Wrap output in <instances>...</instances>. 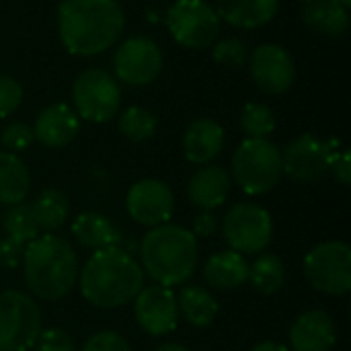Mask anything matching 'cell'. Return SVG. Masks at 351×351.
<instances>
[{"instance_id": "f35d334b", "label": "cell", "mask_w": 351, "mask_h": 351, "mask_svg": "<svg viewBox=\"0 0 351 351\" xmlns=\"http://www.w3.org/2000/svg\"><path fill=\"white\" fill-rule=\"evenodd\" d=\"M251 351H290L286 346L282 343H276V341H263L259 346H255Z\"/></svg>"}, {"instance_id": "7402d4cb", "label": "cell", "mask_w": 351, "mask_h": 351, "mask_svg": "<svg viewBox=\"0 0 351 351\" xmlns=\"http://www.w3.org/2000/svg\"><path fill=\"white\" fill-rule=\"evenodd\" d=\"M280 0H218V16L241 29H255L269 23L278 12Z\"/></svg>"}, {"instance_id": "6da1fadb", "label": "cell", "mask_w": 351, "mask_h": 351, "mask_svg": "<svg viewBox=\"0 0 351 351\" xmlns=\"http://www.w3.org/2000/svg\"><path fill=\"white\" fill-rule=\"evenodd\" d=\"M123 23V10L115 0H64L58 6V33L74 56L105 51L119 39Z\"/></svg>"}, {"instance_id": "74e56055", "label": "cell", "mask_w": 351, "mask_h": 351, "mask_svg": "<svg viewBox=\"0 0 351 351\" xmlns=\"http://www.w3.org/2000/svg\"><path fill=\"white\" fill-rule=\"evenodd\" d=\"M351 156L348 150L339 152L331 165V173L335 175V179L341 183V185H350L351 183Z\"/></svg>"}, {"instance_id": "d6a6232c", "label": "cell", "mask_w": 351, "mask_h": 351, "mask_svg": "<svg viewBox=\"0 0 351 351\" xmlns=\"http://www.w3.org/2000/svg\"><path fill=\"white\" fill-rule=\"evenodd\" d=\"M35 351H74V341L72 337L58 327L45 329L37 335L35 343H33Z\"/></svg>"}, {"instance_id": "2e32d148", "label": "cell", "mask_w": 351, "mask_h": 351, "mask_svg": "<svg viewBox=\"0 0 351 351\" xmlns=\"http://www.w3.org/2000/svg\"><path fill=\"white\" fill-rule=\"evenodd\" d=\"M335 323L325 311H306L290 327L294 351H331L335 348Z\"/></svg>"}, {"instance_id": "277c9868", "label": "cell", "mask_w": 351, "mask_h": 351, "mask_svg": "<svg viewBox=\"0 0 351 351\" xmlns=\"http://www.w3.org/2000/svg\"><path fill=\"white\" fill-rule=\"evenodd\" d=\"M23 274L29 292L39 300L64 298L78 278V257L70 241L51 232L25 245Z\"/></svg>"}, {"instance_id": "d4e9b609", "label": "cell", "mask_w": 351, "mask_h": 351, "mask_svg": "<svg viewBox=\"0 0 351 351\" xmlns=\"http://www.w3.org/2000/svg\"><path fill=\"white\" fill-rule=\"evenodd\" d=\"M179 315L193 327H208L218 315L216 298L202 286H183L177 296Z\"/></svg>"}, {"instance_id": "44dd1931", "label": "cell", "mask_w": 351, "mask_h": 351, "mask_svg": "<svg viewBox=\"0 0 351 351\" xmlns=\"http://www.w3.org/2000/svg\"><path fill=\"white\" fill-rule=\"evenodd\" d=\"M72 234L82 247L93 249V251L117 247L123 239L119 228L107 216L99 212L78 214L72 222Z\"/></svg>"}, {"instance_id": "83f0119b", "label": "cell", "mask_w": 351, "mask_h": 351, "mask_svg": "<svg viewBox=\"0 0 351 351\" xmlns=\"http://www.w3.org/2000/svg\"><path fill=\"white\" fill-rule=\"evenodd\" d=\"M2 228L6 232V237L19 241L23 245H27L33 239H37L39 230H41L37 220H35L31 204H25V202L14 204V206L8 208V212L2 218Z\"/></svg>"}, {"instance_id": "7a4b0ae2", "label": "cell", "mask_w": 351, "mask_h": 351, "mask_svg": "<svg viewBox=\"0 0 351 351\" xmlns=\"http://www.w3.org/2000/svg\"><path fill=\"white\" fill-rule=\"evenodd\" d=\"M142 288V267L119 247L95 251L80 269V292L97 308H119L132 302Z\"/></svg>"}, {"instance_id": "5b68a950", "label": "cell", "mask_w": 351, "mask_h": 351, "mask_svg": "<svg viewBox=\"0 0 351 351\" xmlns=\"http://www.w3.org/2000/svg\"><path fill=\"white\" fill-rule=\"evenodd\" d=\"M232 177L249 195L271 191L282 179V150L267 138H247L232 156Z\"/></svg>"}, {"instance_id": "d590c367", "label": "cell", "mask_w": 351, "mask_h": 351, "mask_svg": "<svg viewBox=\"0 0 351 351\" xmlns=\"http://www.w3.org/2000/svg\"><path fill=\"white\" fill-rule=\"evenodd\" d=\"M23 253H25L23 243L10 237L0 239V267L2 269H16L23 263Z\"/></svg>"}, {"instance_id": "ab89813d", "label": "cell", "mask_w": 351, "mask_h": 351, "mask_svg": "<svg viewBox=\"0 0 351 351\" xmlns=\"http://www.w3.org/2000/svg\"><path fill=\"white\" fill-rule=\"evenodd\" d=\"M156 351H189L185 346H181V343H165V346H160Z\"/></svg>"}, {"instance_id": "603a6c76", "label": "cell", "mask_w": 351, "mask_h": 351, "mask_svg": "<svg viewBox=\"0 0 351 351\" xmlns=\"http://www.w3.org/2000/svg\"><path fill=\"white\" fill-rule=\"evenodd\" d=\"M350 8L341 6L337 0H315L308 2L302 10L304 23L327 37H339L350 27Z\"/></svg>"}, {"instance_id": "484cf974", "label": "cell", "mask_w": 351, "mask_h": 351, "mask_svg": "<svg viewBox=\"0 0 351 351\" xmlns=\"http://www.w3.org/2000/svg\"><path fill=\"white\" fill-rule=\"evenodd\" d=\"M31 208H33V214H35V220H37L39 228L47 230V232H53V230L62 228L64 222L68 220V214H70L68 197L56 187L43 189L31 202Z\"/></svg>"}, {"instance_id": "8992f818", "label": "cell", "mask_w": 351, "mask_h": 351, "mask_svg": "<svg viewBox=\"0 0 351 351\" xmlns=\"http://www.w3.org/2000/svg\"><path fill=\"white\" fill-rule=\"evenodd\" d=\"M41 333V311L21 290L0 294V351H27Z\"/></svg>"}, {"instance_id": "ba28073f", "label": "cell", "mask_w": 351, "mask_h": 351, "mask_svg": "<svg viewBox=\"0 0 351 351\" xmlns=\"http://www.w3.org/2000/svg\"><path fill=\"white\" fill-rule=\"evenodd\" d=\"M222 232L232 251L253 255L269 247L274 237V220L265 208L251 202H241L226 212Z\"/></svg>"}, {"instance_id": "b9f144b4", "label": "cell", "mask_w": 351, "mask_h": 351, "mask_svg": "<svg viewBox=\"0 0 351 351\" xmlns=\"http://www.w3.org/2000/svg\"><path fill=\"white\" fill-rule=\"evenodd\" d=\"M302 2H306V4H308V2H315V0H302Z\"/></svg>"}, {"instance_id": "d6986e66", "label": "cell", "mask_w": 351, "mask_h": 351, "mask_svg": "<svg viewBox=\"0 0 351 351\" xmlns=\"http://www.w3.org/2000/svg\"><path fill=\"white\" fill-rule=\"evenodd\" d=\"M224 148V130L218 121L202 117L195 119L183 136V152L193 165L212 162Z\"/></svg>"}, {"instance_id": "9c48e42d", "label": "cell", "mask_w": 351, "mask_h": 351, "mask_svg": "<svg viewBox=\"0 0 351 351\" xmlns=\"http://www.w3.org/2000/svg\"><path fill=\"white\" fill-rule=\"evenodd\" d=\"M72 101L80 117L103 123L117 115L121 105V88L109 72L101 68H88L74 80Z\"/></svg>"}, {"instance_id": "836d02e7", "label": "cell", "mask_w": 351, "mask_h": 351, "mask_svg": "<svg viewBox=\"0 0 351 351\" xmlns=\"http://www.w3.org/2000/svg\"><path fill=\"white\" fill-rule=\"evenodd\" d=\"M23 101V88L21 84L6 74H0V117H6L19 109Z\"/></svg>"}, {"instance_id": "52a82bcc", "label": "cell", "mask_w": 351, "mask_h": 351, "mask_svg": "<svg viewBox=\"0 0 351 351\" xmlns=\"http://www.w3.org/2000/svg\"><path fill=\"white\" fill-rule=\"evenodd\" d=\"M308 284L329 296H343L351 290V249L348 243L327 241L313 247L304 257Z\"/></svg>"}, {"instance_id": "e0dca14e", "label": "cell", "mask_w": 351, "mask_h": 351, "mask_svg": "<svg viewBox=\"0 0 351 351\" xmlns=\"http://www.w3.org/2000/svg\"><path fill=\"white\" fill-rule=\"evenodd\" d=\"M78 130L80 123L76 113L68 105L56 103L45 107L37 115L33 125V136L47 148H64L76 138Z\"/></svg>"}, {"instance_id": "cb8c5ba5", "label": "cell", "mask_w": 351, "mask_h": 351, "mask_svg": "<svg viewBox=\"0 0 351 351\" xmlns=\"http://www.w3.org/2000/svg\"><path fill=\"white\" fill-rule=\"evenodd\" d=\"M31 189V175L25 162L12 152H0V204L14 206L25 202Z\"/></svg>"}, {"instance_id": "1f68e13d", "label": "cell", "mask_w": 351, "mask_h": 351, "mask_svg": "<svg viewBox=\"0 0 351 351\" xmlns=\"http://www.w3.org/2000/svg\"><path fill=\"white\" fill-rule=\"evenodd\" d=\"M35 136H33V128H29L23 121H12L2 130L0 142L4 144L6 150L10 152H21L25 148H29L33 144Z\"/></svg>"}, {"instance_id": "ffe728a7", "label": "cell", "mask_w": 351, "mask_h": 351, "mask_svg": "<svg viewBox=\"0 0 351 351\" xmlns=\"http://www.w3.org/2000/svg\"><path fill=\"white\" fill-rule=\"evenodd\" d=\"M249 280V263L232 249L214 253L204 265V282L214 290H234Z\"/></svg>"}, {"instance_id": "e575fe53", "label": "cell", "mask_w": 351, "mask_h": 351, "mask_svg": "<svg viewBox=\"0 0 351 351\" xmlns=\"http://www.w3.org/2000/svg\"><path fill=\"white\" fill-rule=\"evenodd\" d=\"M82 351H132L130 343L115 331H99L82 346Z\"/></svg>"}, {"instance_id": "7c38bea8", "label": "cell", "mask_w": 351, "mask_h": 351, "mask_svg": "<svg viewBox=\"0 0 351 351\" xmlns=\"http://www.w3.org/2000/svg\"><path fill=\"white\" fill-rule=\"evenodd\" d=\"M115 74L121 82L144 86L150 84L162 70V53L148 37H130L123 41L113 58Z\"/></svg>"}, {"instance_id": "ac0fdd59", "label": "cell", "mask_w": 351, "mask_h": 351, "mask_svg": "<svg viewBox=\"0 0 351 351\" xmlns=\"http://www.w3.org/2000/svg\"><path fill=\"white\" fill-rule=\"evenodd\" d=\"M230 193V175L226 169L218 165H204L195 171L187 185V197L199 210H216L220 208Z\"/></svg>"}, {"instance_id": "8d00e7d4", "label": "cell", "mask_w": 351, "mask_h": 351, "mask_svg": "<svg viewBox=\"0 0 351 351\" xmlns=\"http://www.w3.org/2000/svg\"><path fill=\"white\" fill-rule=\"evenodd\" d=\"M216 230H218V218L214 212L202 210L193 218V237L195 239H210L216 234Z\"/></svg>"}, {"instance_id": "8fae6325", "label": "cell", "mask_w": 351, "mask_h": 351, "mask_svg": "<svg viewBox=\"0 0 351 351\" xmlns=\"http://www.w3.org/2000/svg\"><path fill=\"white\" fill-rule=\"evenodd\" d=\"M337 142L302 134L282 152V173L296 183H315L323 179L337 156Z\"/></svg>"}, {"instance_id": "4dcf8cb0", "label": "cell", "mask_w": 351, "mask_h": 351, "mask_svg": "<svg viewBox=\"0 0 351 351\" xmlns=\"http://www.w3.org/2000/svg\"><path fill=\"white\" fill-rule=\"evenodd\" d=\"M214 53V60L222 66H228V68H241L247 58H249V49L247 45L237 39V37H228V39H222L214 45L212 49Z\"/></svg>"}, {"instance_id": "60d3db41", "label": "cell", "mask_w": 351, "mask_h": 351, "mask_svg": "<svg viewBox=\"0 0 351 351\" xmlns=\"http://www.w3.org/2000/svg\"><path fill=\"white\" fill-rule=\"evenodd\" d=\"M337 2H339L341 6H346V8H350L351 6V0H337Z\"/></svg>"}, {"instance_id": "9a60e30c", "label": "cell", "mask_w": 351, "mask_h": 351, "mask_svg": "<svg viewBox=\"0 0 351 351\" xmlns=\"http://www.w3.org/2000/svg\"><path fill=\"white\" fill-rule=\"evenodd\" d=\"M251 76L263 93L280 95L292 86L296 78V66L286 47L278 43H265L259 45L251 56Z\"/></svg>"}, {"instance_id": "4fadbf2b", "label": "cell", "mask_w": 351, "mask_h": 351, "mask_svg": "<svg viewBox=\"0 0 351 351\" xmlns=\"http://www.w3.org/2000/svg\"><path fill=\"white\" fill-rule=\"evenodd\" d=\"M125 208L134 222L154 228L167 224L175 210L173 191L158 179H142L134 183L125 195Z\"/></svg>"}, {"instance_id": "f546056e", "label": "cell", "mask_w": 351, "mask_h": 351, "mask_svg": "<svg viewBox=\"0 0 351 351\" xmlns=\"http://www.w3.org/2000/svg\"><path fill=\"white\" fill-rule=\"evenodd\" d=\"M241 128L249 138H267L276 130L274 111L265 103H247L241 113Z\"/></svg>"}, {"instance_id": "4316f807", "label": "cell", "mask_w": 351, "mask_h": 351, "mask_svg": "<svg viewBox=\"0 0 351 351\" xmlns=\"http://www.w3.org/2000/svg\"><path fill=\"white\" fill-rule=\"evenodd\" d=\"M249 280L259 294L271 296L286 284V267L278 255L263 253L249 265Z\"/></svg>"}, {"instance_id": "5bb4252c", "label": "cell", "mask_w": 351, "mask_h": 351, "mask_svg": "<svg viewBox=\"0 0 351 351\" xmlns=\"http://www.w3.org/2000/svg\"><path fill=\"white\" fill-rule=\"evenodd\" d=\"M132 302L136 321L148 335L162 337L177 329L179 308L171 288L158 284L144 286Z\"/></svg>"}, {"instance_id": "30bf717a", "label": "cell", "mask_w": 351, "mask_h": 351, "mask_svg": "<svg viewBox=\"0 0 351 351\" xmlns=\"http://www.w3.org/2000/svg\"><path fill=\"white\" fill-rule=\"evenodd\" d=\"M165 23L173 39L189 49L212 45L220 33V16L204 0H177Z\"/></svg>"}, {"instance_id": "f1b7e54d", "label": "cell", "mask_w": 351, "mask_h": 351, "mask_svg": "<svg viewBox=\"0 0 351 351\" xmlns=\"http://www.w3.org/2000/svg\"><path fill=\"white\" fill-rule=\"evenodd\" d=\"M119 132L132 142H144L156 132V117L144 107H130L119 117Z\"/></svg>"}, {"instance_id": "3957f363", "label": "cell", "mask_w": 351, "mask_h": 351, "mask_svg": "<svg viewBox=\"0 0 351 351\" xmlns=\"http://www.w3.org/2000/svg\"><path fill=\"white\" fill-rule=\"evenodd\" d=\"M142 271L158 286H183L195 274L199 249L191 230L177 224L150 228L140 243Z\"/></svg>"}]
</instances>
